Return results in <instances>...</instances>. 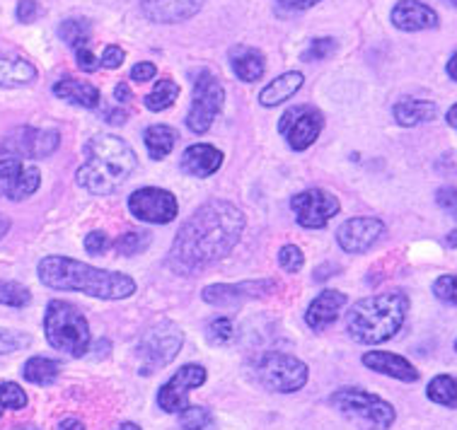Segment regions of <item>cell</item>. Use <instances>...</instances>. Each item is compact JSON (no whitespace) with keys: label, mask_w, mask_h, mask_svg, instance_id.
I'll return each instance as SVG.
<instances>
[{"label":"cell","mask_w":457,"mask_h":430,"mask_svg":"<svg viewBox=\"0 0 457 430\" xmlns=\"http://www.w3.org/2000/svg\"><path fill=\"white\" fill-rule=\"evenodd\" d=\"M245 230V215L230 201L213 199L194 211L177 232L170 266L177 273H199L235 249Z\"/></svg>","instance_id":"6da1fadb"},{"label":"cell","mask_w":457,"mask_h":430,"mask_svg":"<svg viewBox=\"0 0 457 430\" xmlns=\"http://www.w3.org/2000/svg\"><path fill=\"white\" fill-rule=\"evenodd\" d=\"M39 281L54 290H73L90 298L126 300L136 293L131 276L95 266L68 257H44L37 266Z\"/></svg>","instance_id":"7a4b0ae2"},{"label":"cell","mask_w":457,"mask_h":430,"mask_svg":"<svg viewBox=\"0 0 457 430\" xmlns=\"http://www.w3.org/2000/svg\"><path fill=\"white\" fill-rule=\"evenodd\" d=\"M138 165L136 153L117 136H95L85 145V165L78 170V184L95 196H109L129 179Z\"/></svg>","instance_id":"3957f363"},{"label":"cell","mask_w":457,"mask_h":430,"mask_svg":"<svg viewBox=\"0 0 457 430\" xmlns=\"http://www.w3.org/2000/svg\"><path fill=\"white\" fill-rule=\"evenodd\" d=\"M409 295L402 290L358 300L346 312V334L356 343L378 346L397 336L407 319Z\"/></svg>","instance_id":"277c9868"},{"label":"cell","mask_w":457,"mask_h":430,"mask_svg":"<svg viewBox=\"0 0 457 430\" xmlns=\"http://www.w3.org/2000/svg\"><path fill=\"white\" fill-rule=\"evenodd\" d=\"M44 334L56 351L80 358L90 351L92 334L85 315L66 300H51L44 315Z\"/></svg>","instance_id":"5b68a950"},{"label":"cell","mask_w":457,"mask_h":430,"mask_svg":"<svg viewBox=\"0 0 457 430\" xmlns=\"http://www.w3.org/2000/svg\"><path fill=\"white\" fill-rule=\"evenodd\" d=\"M329 404L361 430H387L397 418L390 401L361 387H344L334 392Z\"/></svg>","instance_id":"8992f818"},{"label":"cell","mask_w":457,"mask_h":430,"mask_svg":"<svg viewBox=\"0 0 457 430\" xmlns=\"http://www.w3.org/2000/svg\"><path fill=\"white\" fill-rule=\"evenodd\" d=\"M184 343L182 329L175 322H160L143 334L136 356L141 360V375L158 373L177 358Z\"/></svg>","instance_id":"52a82bcc"},{"label":"cell","mask_w":457,"mask_h":430,"mask_svg":"<svg viewBox=\"0 0 457 430\" xmlns=\"http://www.w3.org/2000/svg\"><path fill=\"white\" fill-rule=\"evenodd\" d=\"M257 373L262 385L278 394H293L305 387L310 380L308 365L288 353H269L259 363Z\"/></svg>","instance_id":"ba28073f"},{"label":"cell","mask_w":457,"mask_h":430,"mask_svg":"<svg viewBox=\"0 0 457 430\" xmlns=\"http://www.w3.org/2000/svg\"><path fill=\"white\" fill-rule=\"evenodd\" d=\"M225 102V90L216 75L201 70L196 73L194 80V100L189 116H187V126L194 133H206L211 124L216 121V116L220 114Z\"/></svg>","instance_id":"9c48e42d"},{"label":"cell","mask_w":457,"mask_h":430,"mask_svg":"<svg viewBox=\"0 0 457 430\" xmlns=\"http://www.w3.org/2000/svg\"><path fill=\"white\" fill-rule=\"evenodd\" d=\"M61 145L59 131H46V128H32V126H22L5 136V141L0 143V153L3 155H12V158L22 160H39L54 155Z\"/></svg>","instance_id":"30bf717a"},{"label":"cell","mask_w":457,"mask_h":430,"mask_svg":"<svg viewBox=\"0 0 457 430\" xmlns=\"http://www.w3.org/2000/svg\"><path fill=\"white\" fill-rule=\"evenodd\" d=\"M42 184V172L34 162L5 155L0 160V199L25 201L37 194Z\"/></svg>","instance_id":"8fae6325"},{"label":"cell","mask_w":457,"mask_h":430,"mask_svg":"<svg viewBox=\"0 0 457 430\" xmlns=\"http://www.w3.org/2000/svg\"><path fill=\"white\" fill-rule=\"evenodd\" d=\"M129 211L141 223L167 225L172 223L179 213V203H177L175 194H170V191L158 189V186H143V189L131 194Z\"/></svg>","instance_id":"7c38bea8"},{"label":"cell","mask_w":457,"mask_h":430,"mask_svg":"<svg viewBox=\"0 0 457 430\" xmlns=\"http://www.w3.org/2000/svg\"><path fill=\"white\" fill-rule=\"evenodd\" d=\"M206 377L208 373L204 365H182V368L160 387L158 406L165 414H182L184 409L189 406V392L201 387V385L206 382Z\"/></svg>","instance_id":"4fadbf2b"},{"label":"cell","mask_w":457,"mask_h":430,"mask_svg":"<svg viewBox=\"0 0 457 430\" xmlns=\"http://www.w3.org/2000/svg\"><path fill=\"white\" fill-rule=\"evenodd\" d=\"M291 208L295 213L300 227L305 230H320L325 227L334 215L339 213V201L325 189H308L300 191L291 199Z\"/></svg>","instance_id":"5bb4252c"},{"label":"cell","mask_w":457,"mask_h":430,"mask_svg":"<svg viewBox=\"0 0 457 430\" xmlns=\"http://www.w3.org/2000/svg\"><path fill=\"white\" fill-rule=\"evenodd\" d=\"M325 116L320 114L315 107H291L278 121V131L288 138V145L293 150H308L317 141V136L322 133Z\"/></svg>","instance_id":"9a60e30c"},{"label":"cell","mask_w":457,"mask_h":430,"mask_svg":"<svg viewBox=\"0 0 457 430\" xmlns=\"http://www.w3.org/2000/svg\"><path fill=\"white\" fill-rule=\"evenodd\" d=\"M385 235L380 218H351L337 230V242L346 254H366Z\"/></svg>","instance_id":"2e32d148"},{"label":"cell","mask_w":457,"mask_h":430,"mask_svg":"<svg viewBox=\"0 0 457 430\" xmlns=\"http://www.w3.org/2000/svg\"><path fill=\"white\" fill-rule=\"evenodd\" d=\"M274 288V281H245L233 283V285H228V283H216V285H208L201 298L206 300L208 305L237 307L242 305V302H247V300L266 298Z\"/></svg>","instance_id":"e0dca14e"},{"label":"cell","mask_w":457,"mask_h":430,"mask_svg":"<svg viewBox=\"0 0 457 430\" xmlns=\"http://www.w3.org/2000/svg\"><path fill=\"white\" fill-rule=\"evenodd\" d=\"M390 20L402 32H421L438 27V12L421 0H399L392 8Z\"/></svg>","instance_id":"ac0fdd59"},{"label":"cell","mask_w":457,"mask_h":430,"mask_svg":"<svg viewBox=\"0 0 457 430\" xmlns=\"http://www.w3.org/2000/svg\"><path fill=\"white\" fill-rule=\"evenodd\" d=\"M204 5V0H141L143 15L160 22V25H172L192 20Z\"/></svg>","instance_id":"d6986e66"},{"label":"cell","mask_w":457,"mask_h":430,"mask_svg":"<svg viewBox=\"0 0 457 430\" xmlns=\"http://www.w3.org/2000/svg\"><path fill=\"white\" fill-rule=\"evenodd\" d=\"M361 363L366 365L368 370L387 375V377H395V380H419V370H416L414 365L409 363L407 358L397 356V353H390V351H368V353H363V358H361Z\"/></svg>","instance_id":"ffe728a7"},{"label":"cell","mask_w":457,"mask_h":430,"mask_svg":"<svg viewBox=\"0 0 457 430\" xmlns=\"http://www.w3.org/2000/svg\"><path fill=\"white\" fill-rule=\"evenodd\" d=\"M344 307H346V295L344 293H339V290H325L308 305L305 322H308L312 331H322L337 322V317H339Z\"/></svg>","instance_id":"44dd1931"},{"label":"cell","mask_w":457,"mask_h":430,"mask_svg":"<svg viewBox=\"0 0 457 430\" xmlns=\"http://www.w3.org/2000/svg\"><path fill=\"white\" fill-rule=\"evenodd\" d=\"M220 165H223V153L213 145H208V143H196L192 148H187L182 160H179L182 172L189 174V177H199V179L216 174Z\"/></svg>","instance_id":"7402d4cb"},{"label":"cell","mask_w":457,"mask_h":430,"mask_svg":"<svg viewBox=\"0 0 457 430\" xmlns=\"http://www.w3.org/2000/svg\"><path fill=\"white\" fill-rule=\"evenodd\" d=\"M54 95L68 104L83 109H95L100 104V90L87 80H75V78H61L59 83L54 85Z\"/></svg>","instance_id":"603a6c76"},{"label":"cell","mask_w":457,"mask_h":430,"mask_svg":"<svg viewBox=\"0 0 457 430\" xmlns=\"http://www.w3.org/2000/svg\"><path fill=\"white\" fill-rule=\"evenodd\" d=\"M392 114H395V121L404 128H411V126L428 124L438 116V107L433 104L431 100H414V97H404L399 100L395 107H392Z\"/></svg>","instance_id":"cb8c5ba5"},{"label":"cell","mask_w":457,"mask_h":430,"mask_svg":"<svg viewBox=\"0 0 457 430\" xmlns=\"http://www.w3.org/2000/svg\"><path fill=\"white\" fill-rule=\"evenodd\" d=\"M300 87H303V73H298V70L283 73L266 85L259 95V102H262V107H278L286 100H291Z\"/></svg>","instance_id":"d4e9b609"},{"label":"cell","mask_w":457,"mask_h":430,"mask_svg":"<svg viewBox=\"0 0 457 430\" xmlns=\"http://www.w3.org/2000/svg\"><path fill=\"white\" fill-rule=\"evenodd\" d=\"M230 63H233L235 75L240 78L242 83H257L266 70L264 56L257 49H250V46H235L230 51Z\"/></svg>","instance_id":"484cf974"},{"label":"cell","mask_w":457,"mask_h":430,"mask_svg":"<svg viewBox=\"0 0 457 430\" xmlns=\"http://www.w3.org/2000/svg\"><path fill=\"white\" fill-rule=\"evenodd\" d=\"M37 80V68L25 58H0V87H25Z\"/></svg>","instance_id":"4316f807"},{"label":"cell","mask_w":457,"mask_h":430,"mask_svg":"<svg viewBox=\"0 0 457 430\" xmlns=\"http://www.w3.org/2000/svg\"><path fill=\"white\" fill-rule=\"evenodd\" d=\"M143 143L148 148L150 158L153 160H165L177 143V131L172 126L167 124H155L148 126L143 133Z\"/></svg>","instance_id":"83f0119b"},{"label":"cell","mask_w":457,"mask_h":430,"mask_svg":"<svg viewBox=\"0 0 457 430\" xmlns=\"http://www.w3.org/2000/svg\"><path fill=\"white\" fill-rule=\"evenodd\" d=\"M61 373V365L56 360H51V358H44V356H34L29 358L22 368V375H25L27 382H32V385H54L56 377Z\"/></svg>","instance_id":"f1b7e54d"},{"label":"cell","mask_w":457,"mask_h":430,"mask_svg":"<svg viewBox=\"0 0 457 430\" xmlns=\"http://www.w3.org/2000/svg\"><path fill=\"white\" fill-rule=\"evenodd\" d=\"M426 397L431 399L433 404H441L445 409H457V377L453 375H436L428 387H426Z\"/></svg>","instance_id":"f546056e"},{"label":"cell","mask_w":457,"mask_h":430,"mask_svg":"<svg viewBox=\"0 0 457 430\" xmlns=\"http://www.w3.org/2000/svg\"><path fill=\"white\" fill-rule=\"evenodd\" d=\"M61 42H66L68 46L73 49H80V46H87L92 37V25L90 20L85 17H71V20H63L59 27Z\"/></svg>","instance_id":"4dcf8cb0"},{"label":"cell","mask_w":457,"mask_h":430,"mask_svg":"<svg viewBox=\"0 0 457 430\" xmlns=\"http://www.w3.org/2000/svg\"><path fill=\"white\" fill-rule=\"evenodd\" d=\"M179 97V85L172 80V78H162L155 83L153 92L145 97V107L150 112H165L175 104V100Z\"/></svg>","instance_id":"1f68e13d"},{"label":"cell","mask_w":457,"mask_h":430,"mask_svg":"<svg viewBox=\"0 0 457 430\" xmlns=\"http://www.w3.org/2000/svg\"><path fill=\"white\" fill-rule=\"evenodd\" d=\"M179 430H216V418L204 406H187L179 414Z\"/></svg>","instance_id":"d6a6232c"},{"label":"cell","mask_w":457,"mask_h":430,"mask_svg":"<svg viewBox=\"0 0 457 430\" xmlns=\"http://www.w3.org/2000/svg\"><path fill=\"white\" fill-rule=\"evenodd\" d=\"M150 242H153V235L148 230H133V232H124L117 242H114V247H117L119 254H124V257H133V254H141L145 249L150 247Z\"/></svg>","instance_id":"836d02e7"},{"label":"cell","mask_w":457,"mask_h":430,"mask_svg":"<svg viewBox=\"0 0 457 430\" xmlns=\"http://www.w3.org/2000/svg\"><path fill=\"white\" fill-rule=\"evenodd\" d=\"M32 302V293L15 281H0V305L8 307H27Z\"/></svg>","instance_id":"e575fe53"},{"label":"cell","mask_w":457,"mask_h":430,"mask_svg":"<svg viewBox=\"0 0 457 430\" xmlns=\"http://www.w3.org/2000/svg\"><path fill=\"white\" fill-rule=\"evenodd\" d=\"M206 339L213 343V346H228L235 341V327L228 317H218L213 322L208 324Z\"/></svg>","instance_id":"d590c367"},{"label":"cell","mask_w":457,"mask_h":430,"mask_svg":"<svg viewBox=\"0 0 457 430\" xmlns=\"http://www.w3.org/2000/svg\"><path fill=\"white\" fill-rule=\"evenodd\" d=\"M0 404L3 409H10V411H20L27 406V394L25 389L15 385V382H3L0 385Z\"/></svg>","instance_id":"8d00e7d4"},{"label":"cell","mask_w":457,"mask_h":430,"mask_svg":"<svg viewBox=\"0 0 457 430\" xmlns=\"http://www.w3.org/2000/svg\"><path fill=\"white\" fill-rule=\"evenodd\" d=\"M433 295L445 302V305L457 307V276L455 273H445L441 278L433 281Z\"/></svg>","instance_id":"74e56055"},{"label":"cell","mask_w":457,"mask_h":430,"mask_svg":"<svg viewBox=\"0 0 457 430\" xmlns=\"http://www.w3.org/2000/svg\"><path fill=\"white\" fill-rule=\"evenodd\" d=\"M278 264H281L283 271L298 273L300 269H303V264H305V254H303L300 247H295V244H286V247H281V252H278Z\"/></svg>","instance_id":"f35d334b"},{"label":"cell","mask_w":457,"mask_h":430,"mask_svg":"<svg viewBox=\"0 0 457 430\" xmlns=\"http://www.w3.org/2000/svg\"><path fill=\"white\" fill-rule=\"evenodd\" d=\"M29 336L27 334H20V331L0 329V356H8V353H15L20 348L29 346Z\"/></svg>","instance_id":"ab89813d"},{"label":"cell","mask_w":457,"mask_h":430,"mask_svg":"<svg viewBox=\"0 0 457 430\" xmlns=\"http://www.w3.org/2000/svg\"><path fill=\"white\" fill-rule=\"evenodd\" d=\"M334 51H337V42L334 39H312L308 49H305V54H303V58L305 61H325L327 56H332Z\"/></svg>","instance_id":"60d3db41"},{"label":"cell","mask_w":457,"mask_h":430,"mask_svg":"<svg viewBox=\"0 0 457 430\" xmlns=\"http://www.w3.org/2000/svg\"><path fill=\"white\" fill-rule=\"evenodd\" d=\"M109 247H114V242L109 240L107 232H90L87 237H85V249L90 252V254H95V257H100V254H104Z\"/></svg>","instance_id":"b9f144b4"},{"label":"cell","mask_w":457,"mask_h":430,"mask_svg":"<svg viewBox=\"0 0 457 430\" xmlns=\"http://www.w3.org/2000/svg\"><path fill=\"white\" fill-rule=\"evenodd\" d=\"M320 0H274V8L278 15H295L303 10L312 8Z\"/></svg>","instance_id":"7bdbcfd3"},{"label":"cell","mask_w":457,"mask_h":430,"mask_svg":"<svg viewBox=\"0 0 457 430\" xmlns=\"http://www.w3.org/2000/svg\"><path fill=\"white\" fill-rule=\"evenodd\" d=\"M436 203H438L445 213L457 218V186H443V189H438V194H436Z\"/></svg>","instance_id":"ee69618b"},{"label":"cell","mask_w":457,"mask_h":430,"mask_svg":"<svg viewBox=\"0 0 457 430\" xmlns=\"http://www.w3.org/2000/svg\"><path fill=\"white\" fill-rule=\"evenodd\" d=\"M15 15H17V20H20V22L29 25V22H34L37 17L42 15V5H39L37 0H20V3H17Z\"/></svg>","instance_id":"f6af8a7d"},{"label":"cell","mask_w":457,"mask_h":430,"mask_svg":"<svg viewBox=\"0 0 457 430\" xmlns=\"http://www.w3.org/2000/svg\"><path fill=\"white\" fill-rule=\"evenodd\" d=\"M75 61H78V66L85 73H95L97 68L102 66V61L90 51V46H80V49H75Z\"/></svg>","instance_id":"bcb514c9"},{"label":"cell","mask_w":457,"mask_h":430,"mask_svg":"<svg viewBox=\"0 0 457 430\" xmlns=\"http://www.w3.org/2000/svg\"><path fill=\"white\" fill-rule=\"evenodd\" d=\"M155 75H158V68H155V63H148V61L136 63L131 70V78L136 80V83H148V80H153Z\"/></svg>","instance_id":"7dc6e473"},{"label":"cell","mask_w":457,"mask_h":430,"mask_svg":"<svg viewBox=\"0 0 457 430\" xmlns=\"http://www.w3.org/2000/svg\"><path fill=\"white\" fill-rule=\"evenodd\" d=\"M100 61L104 68H119L124 63V49L121 46H107Z\"/></svg>","instance_id":"c3c4849f"},{"label":"cell","mask_w":457,"mask_h":430,"mask_svg":"<svg viewBox=\"0 0 457 430\" xmlns=\"http://www.w3.org/2000/svg\"><path fill=\"white\" fill-rule=\"evenodd\" d=\"M114 100H117V104H129V102L133 100L131 90H129V85L119 83L117 87H114Z\"/></svg>","instance_id":"681fc988"},{"label":"cell","mask_w":457,"mask_h":430,"mask_svg":"<svg viewBox=\"0 0 457 430\" xmlns=\"http://www.w3.org/2000/svg\"><path fill=\"white\" fill-rule=\"evenodd\" d=\"M56 430H85V426L83 421H78V418H63Z\"/></svg>","instance_id":"f907efd6"},{"label":"cell","mask_w":457,"mask_h":430,"mask_svg":"<svg viewBox=\"0 0 457 430\" xmlns=\"http://www.w3.org/2000/svg\"><path fill=\"white\" fill-rule=\"evenodd\" d=\"M126 119H129V112H109L107 114L109 124H124Z\"/></svg>","instance_id":"816d5d0a"},{"label":"cell","mask_w":457,"mask_h":430,"mask_svg":"<svg viewBox=\"0 0 457 430\" xmlns=\"http://www.w3.org/2000/svg\"><path fill=\"white\" fill-rule=\"evenodd\" d=\"M448 75L457 83V51L453 54V58L448 61Z\"/></svg>","instance_id":"f5cc1de1"},{"label":"cell","mask_w":457,"mask_h":430,"mask_svg":"<svg viewBox=\"0 0 457 430\" xmlns=\"http://www.w3.org/2000/svg\"><path fill=\"white\" fill-rule=\"evenodd\" d=\"M445 119H448V124L453 126L457 131V104H453V107L448 109V114H445Z\"/></svg>","instance_id":"db71d44e"},{"label":"cell","mask_w":457,"mask_h":430,"mask_svg":"<svg viewBox=\"0 0 457 430\" xmlns=\"http://www.w3.org/2000/svg\"><path fill=\"white\" fill-rule=\"evenodd\" d=\"M8 230H10V220L5 218V215H0V240L8 235Z\"/></svg>","instance_id":"11a10c76"},{"label":"cell","mask_w":457,"mask_h":430,"mask_svg":"<svg viewBox=\"0 0 457 430\" xmlns=\"http://www.w3.org/2000/svg\"><path fill=\"white\" fill-rule=\"evenodd\" d=\"M445 244H448V247H455L457 249V230L448 232V237H445Z\"/></svg>","instance_id":"9f6ffc18"},{"label":"cell","mask_w":457,"mask_h":430,"mask_svg":"<svg viewBox=\"0 0 457 430\" xmlns=\"http://www.w3.org/2000/svg\"><path fill=\"white\" fill-rule=\"evenodd\" d=\"M117 430H141L136 423H124V426H119Z\"/></svg>","instance_id":"6f0895ef"},{"label":"cell","mask_w":457,"mask_h":430,"mask_svg":"<svg viewBox=\"0 0 457 430\" xmlns=\"http://www.w3.org/2000/svg\"><path fill=\"white\" fill-rule=\"evenodd\" d=\"M12 430H39V428H32V426H20V428H12Z\"/></svg>","instance_id":"680465c9"},{"label":"cell","mask_w":457,"mask_h":430,"mask_svg":"<svg viewBox=\"0 0 457 430\" xmlns=\"http://www.w3.org/2000/svg\"><path fill=\"white\" fill-rule=\"evenodd\" d=\"M3 414H5V409H3V404H0V418H3Z\"/></svg>","instance_id":"91938a15"},{"label":"cell","mask_w":457,"mask_h":430,"mask_svg":"<svg viewBox=\"0 0 457 430\" xmlns=\"http://www.w3.org/2000/svg\"><path fill=\"white\" fill-rule=\"evenodd\" d=\"M450 3H453V5H455V8H457V0H450Z\"/></svg>","instance_id":"94428289"},{"label":"cell","mask_w":457,"mask_h":430,"mask_svg":"<svg viewBox=\"0 0 457 430\" xmlns=\"http://www.w3.org/2000/svg\"><path fill=\"white\" fill-rule=\"evenodd\" d=\"M455 351H457V341H455Z\"/></svg>","instance_id":"6125c7cd"}]
</instances>
